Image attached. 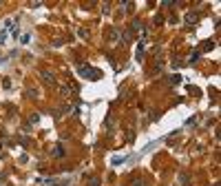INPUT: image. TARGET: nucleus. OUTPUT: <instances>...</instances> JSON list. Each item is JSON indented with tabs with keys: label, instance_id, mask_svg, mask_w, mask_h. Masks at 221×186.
I'll list each match as a JSON object with an SVG mask.
<instances>
[{
	"label": "nucleus",
	"instance_id": "obj_4",
	"mask_svg": "<svg viewBox=\"0 0 221 186\" xmlns=\"http://www.w3.org/2000/svg\"><path fill=\"white\" fill-rule=\"evenodd\" d=\"M88 186H99V180H97V177H91V182H88Z\"/></svg>",
	"mask_w": 221,
	"mask_h": 186
},
{
	"label": "nucleus",
	"instance_id": "obj_1",
	"mask_svg": "<svg viewBox=\"0 0 221 186\" xmlns=\"http://www.w3.org/2000/svg\"><path fill=\"white\" fill-rule=\"evenodd\" d=\"M82 75H86V78H93V80H99L102 78V71H97V69H82Z\"/></svg>",
	"mask_w": 221,
	"mask_h": 186
},
{
	"label": "nucleus",
	"instance_id": "obj_6",
	"mask_svg": "<svg viewBox=\"0 0 221 186\" xmlns=\"http://www.w3.org/2000/svg\"><path fill=\"white\" fill-rule=\"evenodd\" d=\"M188 22H197V16H195V13H188Z\"/></svg>",
	"mask_w": 221,
	"mask_h": 186
},
{
	"label": "nucleus",
	"instance_id": "obj_3",
	"mask_svg": "<svg viewBox=\"0 0 221 186\" xmlns=\"http://www.w3.org/2000/svg\"><path fill=\"white\" fill-rule=\"evenodd\" d=\"M212 47H215V42H210V40H208V42H204V51H208V49H212Z\"/></svg>",
	"mask_w": 221,
	"mask_h": 186
},
{
	"label": "nucleus",
	"instance_id": "obj_5",
	"mask_svg": "<svg viewBox=\"0 0 221 186\" xmlns=\"http://www.w3.org/2000/svg\"><path fill=\"white\" fill-rule=\"evenodd\" d=\"M62 155H64V151H62V146H58L55 148V157H62Z\"/></svg>",
	"mask_w": 221,
	"mask_h": 186
},
{
	"label": "nucleus",
	"instance_id": "obj_2",
	"mask_svg": "<svg viewBox=\"0 0 221 186\" xmlns=\"http://www.w3.org/2000/svg\"><path fill=\"white\" fill-rule=\"evenodd\" d=\"M42 78H44V80H47L49 84H55V80H53V75H51V73H47V71H44V73H42Z\"/></svg>",
	"mask_w": 221,
	"mask_h": 186
}]
</instances>
